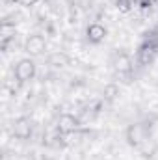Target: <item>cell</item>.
<instances>
[{
	"label": "cell",
	"instance_id": "obj_1",
	"mask_svg": "<svg viewBox=\"0 0 158 160\" xmlns=\"http://www.w3.org/2000/svg\"><path fill=\"white\" fill-rule=\"evenodd\" d=\"M78 127H80V119L77 116H73V114H62V116L58 118V125H56L58 132H62V134H65V136L77 132Z\"/></svg>",
	"mask_w": 158,
	"mask_h": 160
},
{
	"label": "cell",
	"instance_id": "obj_2",
	"mask_svg": "<svg viewBox=\"0 0 158 160\" xmlns=\"http://www.w3.org/2000/svg\"><path fill=\"white\" fill-rule=\"evenodd\" d=\"M36 77V63L32 60H21L15 65V78L19 82H28Z\"/></svg>",
	"mask_w": 158,
	"mask_h": 160
},
{
	"label": "cell",
	"instance_id": "obj_3",
	"mask_svg": "<svg viewBox=\"0 0 158 160\" xmlns=\"http://www.w3.org/2000/svg\"><path fill=\"white\" fill-rule=\"evenodd\" d=\"M45 48H47L45 38H43V36H37V34L30 36V38L26 39V43H24V50H26L28 54H32V56H37V54H41Z\"/></svg>",
	"mask_w": 158,
	"mask_h": 160
},
{
	"label": "cell",
	"instance_id": "obj_4",
	"mask_svg": "<svg viewBox=\"0 0 158 160\" xmlns=\"http://www.w3.org/2000/svg\"><path fill=\"white\" fill-rule=\"evenodd\" d=\"M86 34H87L89 43L99 45L101 41H104V38H106V28H104L102 24H99V22H93V24H89V26H87Z\"/></svg>",
	"mask_w": 158,
	"mask_h": 160
},
{
	"label": "cell",
	"instance_id": "obj_5",
	"mask_svg": "<svg viewBox=\"0 0 158 160\" xmlns=\"http://www.w3.org/2000/svg\"><path fill=\"white\" fill-rule=\"evenodd\" d=\"M30 132H32V125H30V121H28V119L21 118V119L15 121V125H13V134H15L19 140L28 138V136H30Z\"/></svg>",
	"mask_w": 158,
	"mask_h": 160
},
{
	"label": "cell",
	"instance_id": "obj_6",
	"mask_svg": "<svg viewBox=\"0 0 158 160\" xmlns=\"http://www.w3.org/2000/svg\"><path fill=\"white\" fill-rule=\"evenodd\" d=\"M48 63L54 65V67H63V65L69 63V56L63 54V52H54V54L48 58Z\"/></svg>",
	"mask_w": 158,
	"mask_h": 160
},
{
	"label": "cell",
	"instance_id": "obj_7",
	"mask_svg": "<svg viewBox=\"0 0 158 160\" xmlns=\"http://www.w3.org/2000/svg\"><path fill=\"white\" fill-rule=\"evenodd\" d=\"M130 58L126 56V54H119L117 60H116V69H117L119 73H128L130 71Z\"/></svg>",
	"mask_w": 158,
	"mask_h": 160
},
{
	"label": "cell",
	"instance_id": "obj_8",
	"mask_svg": "<svg viewBox=\"0 0 158 160\" xmlns=\"http://www.w3.org/2000/svg\"><path fill=\"white\" fill-rule=\"evenodd\" d=\"M141 140V127L140 125H134L128 128V142L130 143H138Z\"/></svg>",
	"mask_w": 158,
	"mask_h": 160
},
{
	"label": "cell",
	"instance_id": "obj_9",
	"mask_svg": "<svg viewBox=\"0 0 158 160\" xmlns=\"http://www.w3.org/2000/svg\"><path fill=\"white\" fill-rule=\"evenodd\" d=\"M116 95H119V88L116 86V84H110V86L104 88V97H106L108 101L116 99Z\"/></svg>",
	"mask_w": 158,
	"mask_h": 160
},
{
	"label": "cell",
	"instance_id": "obj_10",
	"mask_svg": "<svg viewBox=\"0 0 158 160\" xmlns=\"http://www.w3.org/2000/svg\"><path fill=\"white\" fill-rule=\"evenodd\" d=\"M153 56H155V50L149 47V48H143L141 52H140V62L141 63H149L151 60H153Z\"/></svg>",
	"mask_w": 158,
	"mask_h": 160
},
{
	"label": "cell",
	"instance_id": "obj_11",
	"mask_svg": "<svg viewBox=\"0 0 158 160\" xmlns=\"http://www.w3.org/2000/svg\"><path fill=\"white\" fill-rule=\"evenodd\" d=\"M17 4H21V6H26V8H30V6H34V4H37V0H15Z\"/></svg>",
	"mask_w": 158,
	"mask_h": 160
}]
</instances>
